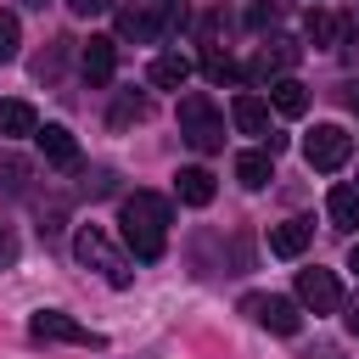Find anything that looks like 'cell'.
Returning a JSON list of instances; mask_svg holds the SVG:
<instances>
[{
	"mask_svg": "<svg viewBox=\"0 0 359 359\" xmlns=\"http://www.w3.org/2000/svg\"><path fill=\"white\" fill-rule=\"evenodd\" d=\"M168 196H157V191H135L129 202H123V241H129V252L140 258V264H157L163 258V247H168Z\"/></svg>",
	"mask_w": 359,
	"mask_h": 359,
	"instance_id": "1",
	"label": "cell"
},
{
	"mask_svg": "<svg viewBox=\"0 0 359 359\" xmlns=\"http://www.w3.org/2000/svg\"><path fill=\"white\" fill-rule=\"evenodd\" d=\"M73 258H79L84 269H95L107 286H129V280H135L129 258L118 252V241H112L101 224H79V236H73Z\"/></svg>",
	"mask_w": 359,
	"mask_h": 359,
	"instance_id": "2",
	"label": "cell"
},
{
	"mask_svg": "<svg viewBox=\"0 0 359 359\" xmlns=\"http://www.w3.org/2000/svg\"><path fill=\"white\" fill-rule=\"evenodd\" d=\"M180 135H185L196 151H219V146H224V118H219V107H213L202 90L180 95Z\"/></svg>",
	"mask_w": 359,
	"mask_h": 359,
	"instance_id": "3",
	"label": "cell"
},
{
	"mask_svg": "<svg viewBox=\"0 0 359 359\" xmlns=\"http://www.w3.org/2000/svg\"><path fill=\"white\" fill-rule=\"evenodd\" d=\"M348 151H353V135L337 129V123H314V135L303 140V163L320 168V174H337L348 163Z\"/></svg>",
	"mask_w": 359,
	"mask_h": 359,
	"instance_id": "4",
	"label": "cell"
},
{
	"mask_svg": "<svg viewBox=\"0 0 359 359\" xmlns=\"http://www.w3.org/2000/svg\"><path fill=\"white\" fill-rule=\"evenodd\" d=\"M28 331H34V337H45V342H79V348H107V337H101V331L79 325V320H73V314H62V309H39V314L28 320Z\"/></svg>",
	"mask_w": 359,
	"mask_h": 359,
	"instance_id": "5",
	"label": "cell"
},
{
	"mask_svg": "<svg viewBox=\"0 0 359 359\" xmlns=\"http://www.w3.org/2000/svg\"><path fill=\"white\" fill-rule=\"evenodd\" d=\"M297 303L314 309V314H337V309H342L337 275H331V269H303V275H297Z\"/></svg>",
	"mask_w": 359,
	"mask_h": 359,
	"instance_id": "6",
	"label": "cell"
},
{
	"mask_svg": "<svg viewBox=\"0 0 359 359\" xmlns=\"http://www.w3.org/2000/svg\"><path fill=\"white\" fill-rule=\"evenodd\" d=\"M247 309H252L258 325H269V331H280V337H292V331L303 325V314H297L292 297H247Z\"/></svg>",
	"mask_w": 359,
	"mask_h": 359,
	"instance_id": "7",
	"label": "cell"
},
{
	"mask_svg": "<svg viewBox=\"0 0 359 359\" xmlns=\"http://www.w3.org/2000/svg\"><path fill=\"white\" fill-rule=\"evenodd\" d=\"M230 123H236L241 135H258V140H264V135H269V101L252 95V90H241V95L230 101Z\"/></svg>",
	"mask_w": 359,
	"mask_h": 359,
	"instance_id": "8",
	"label": "cell"
},
{
	"mask_svg": "<svg viewBox=\"0 0 359 359\" xmlns=\"http://www.w3.org/2000/svg\"><path fill=\"white\" fill-rule=\"evenodd\" d=\"M34 140H39L45 163H56V168H73L79 163V140H73L67 123H45V129H34Z\"/></svg>",
	"mask_w": 359,
	"mask_h": 359,
	"instance_id": "9",
	"label": "cell"
},
{
	"mask_svg": "<svg viewBox=\"0 0 359 359\" xmlns=\"http://www.w3.org/2000/svg\"><path fill=\"white\" fill-rule=\"evenodd\" d=\"M79 67H84V79H90V84H112L118 45H112V39H90V45H84V56H79Z\"/></svg>",
	"mask_w": 359,
	"mask_h": 359,
	"instance_id": "10",
	"label": "cell"
},
{
	"mask_svg": "<svg viewBox=\"0 0 359 359\" xmlns=\"http://www.w3.org/2000/svg\"><path fill=\"white\" fill-rule=\"evenodd\" d=\"M146 79H151L157 90H180V84L191 79V56H180V50H163V56H151Z\"/></svg>",
	"mask_w": 359,
	"mask_h": 359,
	"instance_id": "11",
	"label": "cell"
},
{
	"mask_svg": "<svg viewBox=\"0 0 359 359\" xmlns=\"http://www.w3.org/2000/svg\"><path fill=\"white\" fill-rule=\"evenodd\" d=\"M309 236H314L309 219H286V224L269 230V252H275V258H297V252L309 247Z\"/></svg>",
	"mask_w": 359,
	"mask_h": 359,
	"instance_id": "12",
	"label": "cell"
},
{
	"mask_svg": "<svg viewBox=\"0 0 359 359\" xmlns=\"http://www.w3.org/2000/svg\"><path fill=\"white\" fill-rule=\"evenodd\" d=\"M292 62H297V45H286V39H269V45L258 50L252 73H258V79H286V73H292Z\"/></svg>",
	"mask_w": 359,
	"mask_h": 359,
	"instance_id": "13",
	"label": "cell"
},
{
	"mask_svg": "<svg viewBox=\"0 0 359 359\" xmlns=\"http://www.w3.org/2000/svg\"><path fill=\"white\" fill-rule=\"evenodd\" d=\"M269 107L275 112H286V118H297V112H309V90H303V79H269Z\"/></svg>",
	"mask_w": 359,
	"mask_h": 359,
	"instance_id": "14",
	"label": "cell"
},
{
	"mask_svg": "<svg viewBox=\"0 0 359 359\" xmlns=\"http://www.w3.org/2000/svg\"><path fill=\"white\" fill-rule=\"evenodd\" d=\"M174 191H180L185 208H208V202H213V174H208V168H180V174H174Z\"/></svg>",
	"mask_w": 359,
	"mask_h": 359,
	"instance_id": "15",
	"label": "cell"
},
{
	"mask_svg": "<svg viewBox=\"0 0 359 359\" xmlns=\"http://www.w3.org/2000/svg\"><path fill=\"white\" fill-rule=\"evenodd\" d=\"M236 180H241L247 191H264V185L275 180V157H269V151H241V157H236Z\"/></svg>",
	"mask_w": 359,
	"mask_h": 359,
	"instance_id": "16",
	"label": "cell"
},
{
	"mask_svg": "<svg viewBox=\"0 0 359 359\" xmlns=\"http://www.w3.org/2000/svg\"><path fill=\"white\" fill-rule=\"evenodd\" d=\"M325 213H331V224L353 230V224H359V191H353V185H331V196H325Z\"/></svg>",
	"mask_w": 359,
	"mask_h": 359,
	"instance_id": "17",
	"label": "cell"
},
{
	"mask_svg": "<svg viewBox=\"0 0 359 359\" xmlns=\"http://www.w3.org/2000/svg\"><path fill=\"white\" fill-rule=\"evenodd\" d=\"M303 28H309V39H314V45H342V34H348V17H331V11H320V6H314Z\"/></svg>",
	"mask_w": 359,
	"mask_h": 359,
	"instance_id": "18",
	"label": "cell"
},
{
	"mask_svg": "<svg viewBox=\"0 0 359 359\" xmlns=\"http://www.w3.org/2000/svg\"><path fill=\"white\" fill-rule=\"evenodd\" d=\"M34 129H39V118L28 101H0V135H34Z\"/></svg>",
	"mask_w": 359,
	"mask_h": 359,
	"instance_id": "19",
	"label": "cell"
},
{
	"mask_svg": "<svg viewBox=\"0 0 359 359\" xmlns=\"http://www.w3.org/2000/svg\"><path fill=\"white\" fill-rule=\"evenodd\" d=\"M0 191H6V196H22V191H28V163H22L17 151H0Z\"/></svg>",
	"mask_w": 359,
	"mask_h": 359,
	"instance_id": "20",
	"label": "cell"
},
{
	"mask_svg": "<svg viewBox=\"0 0 359 359\" xmlns=\"http://www.w3.org/2000/svg\"><path fill=\"white\" fill-rule=\"evenodd\" d=\"M202 67H208V79H219V84H236V79H241V67H236L224 50H208V62H202Z\"/></svg>",
	"mask_w": 359,
	"mask_h": 359,
	"instance_id": "21",
	"label": "cell"
},
{
	"mask_svg": "<svg viewBox=\"0 0 359 359\" xmlns=\"http://www.w3.org/2000/svg\"><path fill=\"white\" fill-rule=\"evenodd\" d=\"M17 45H22V28H17V17H11V11H0V62H11V56H17Z\"/></svg>",
	"mask_w": 359,
	"mask_h": 359,
	"instance_id": "22",
	"label": "cell"
},
{
	"mask_svg": "<svg viewBox=\"0 0 359 359\" xmlns=\"http://www.w3.org/2000/svg\"><path fill=\"white\" fill-rule=\"evenodd\" d=\"M140 118H146V95H123L112 107V123H140Z\"/></svg>",
	"mask_w": 359,
	"mask_h": 359,
	"instance_id": "23",
	"label": "cell"
},
{
	"mask_svg": "<svg viewBox=\"0 0 359 359\" xmlns=\"http://www.w3.org/2000/svg\"><path fill=\"white\" fill-rule=\"evenodd\" d=\"M17 264V236H11V224H0V269H11Z\"/></svg>",
	"mask_w": 359,
	"mask_h": 359,
	"instance_id": "24",
	"label": "cell"
},
{
	"mask_svg": "<svg viewBox=\"0 0 359 359\" xmlns=\"http://www.w3.org/2000/svg\"><path fill=\"white\" fill-rule=\"evenodd\" d=\"M67 6H73V11H79V17H95V11H107V6H112V0H67Z\"/></svg>",
	"mask_w": 359,
	"mask_h": 359,
	"instance_id": "25",
	"label": "cell"
},
{
	"mask_svg": "<svg viewBox=\"0 0 359 359\" xmlns=\"http://www.w3.org/2000/svg\"><path fill=\"white\" fill-rule=\"evenodd\" d=\"M348 325H353V331H359V303H353V314H348Z\"/></svg>",
	"mask_w": 359,
	"mask_h": 359,
	"instance_id": "26",
	"label": "cell"
},
{
	"mask_svg": "<svg viewBox=\"0 0 359 359\" xmlns=\"http://www.w3.org/2000/svg\"><path fill=\"white\" fill-rule=\"evenodd\" d=\"M22 6H34V11H45V6H50V0H22Z\"/></svg>",
	"mask_w": 359,
	"mask_h": 359,
	"instance_id": "27",
	"label": "cell"
},
{
	"mask_svg": "<svg viewBox=\"0 0 359 359\" xmlns=\"http://www.w3.org/2000/svg\"><path fill=\"white\" fill-rule=\"evenodd\" d=\"M348 269H353V275H359V247H353V258H348Z\"/></svg>",
	"mask_w": 359,
	"mask_h": 359,
	"instance_id": "28",
	"label": "cell"
},
{
	"mask_svg": "<svg viewBox=\"0 0 359 359\" xmlns=\"http://www.w3.org/2000/svg\"><path fill=\"white\" fill-rule=\"evenodd\" d=\"M353 112H359V95H353Z\"/></svg>",
	"mask_w": 359,
	"mask_h": 359,
	"instance_id": "29",
	"label": "cell"
},
{
	"mask_svg": "<svg viewBox=\"0 0 359 359\" xmlns=\"http://www.w3.org/2000/svg\"><path fill=\"white\" fill-rule=\"evenodd\" d=\"M353 191H359V185H353Z\"/></svg>",
	"mask_w": 359,
	"mask_h": 359,
	"instance_id": "30",
	"label": "cell"
}]
</instances>
